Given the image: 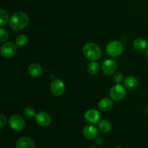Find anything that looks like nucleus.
<instances>
[{"instance_id":"nucleus-1","label":"nucleus","mask_w":148,"mask_h":148,"mask_svg":"<svg viewBox=\"0 0 148 148\" xmlns=\"http://www.w3.org/2000/svg\"><path fill=\"white\" fill-rule=\"evenodd\" d=\"M29 23V17L23 11L15 12L10 19V26L14 31H20L27 27Z\"/></svg>"},{"instance_id":"nucleus-2","label":"nucleus","mask_w":148,"mask_h":148,"mask_svg":"<svg viewBox=\"0 0 148 148\" xmlns=\"http://www.w3.org/2000/svg\"><path fill=\"white\" fill-rule=\"evenodd\" d=\"M82 51L85 56L92 61H95L100 59L102 55V52L100 46L92 42L85 44L84 45Z\"/></svg>"},{"instance_id":"nucleus-3","label":"nucleus","mask_w":148,"mask_h":148,"mask_svg":"<svg viewBox=\"0 0 148 148\" xmlns=\"http://www.w3.org/2000/svg\"><path fill=\"white\" fill-rule=\"evenodd\" d=\"M122 44L119 41H111L108 44L106 45V50L107 54L111 57H117L119 56L123 52Z\"/></svg>"},{"instance_id":"nucleus-4","label":"nucleus","mask_w":148,"mask_h":148,"mask_svg":"<svg viewBox=\"0 0 148 148\" xmlns=\"http://www.w3.org/2000/svg\"><path fill=\"white\" fill-rule=\"evenodd\" d=\"M9 124L10 128L15 131H20L23 130L25 126V120L20 115L14 114L10 118Z\"/></svg>"},{"instance_id":"nucleus-5","label":"nucleus","mask_w":148,"mask_h":148,"mask_svg":"<svg viewBox=\"0 0 148 148\" xmlns=\"http://www.w3.org/2000/svg\"><path fill=\"white\" fill-rule=\"evenodd\" d=\"M109 95L112 100L115 101H120L126 96V89L121 84H116L111 87L109 91Z\"/></svg>"},{"instance_id":"nucleus-6","label":"nucleus","mask_w":148,"mask_h":148,"mask_svg":"<svg viewBox=\"0 0 148 148\" xmlns=\"http://www.w3.org/2000/svg\"><path fill=\"white\" fill-rule=\"evenodd\" d=\"M17 52V45L12 42H6L1 47V55L5 58L14 56Z\"/></svg>"},{"instance_id":"nucleus-7","label":"nucleus","mask_w":148,"mask_h":148,"mask_svg":"<svg viewBox=\"0 0 148 148\" xmlns=\"http://www.w3.org/2000/svg\"><path fill=\"white\" fill-rule=\"evenodd\" d=\"M65 91V84L62 79L56 78L51 84V91L55 96L62 95Z\"/></svg>"},{"instance_id":"nucleus-8","label":"nucleus","mask_w":148,"mask_h":148,"mask_svg":"<svg viewBox=\"0 0 148 148\" xmlns=\"http://www.w3.org/2000/svg\"><path fill=\"white\" fill-rule=\"evenodd\" d=\"M102 71L106 75H111L116 73L117 69V64L114 59H106L102 64Z\"/></svg>"},{"instance_id":"nucleus-9","label":"nucleus","mask_w":148,"mask_h":148,"mask_svg":"<svg viewBox=\"0 0 148 148\" xmlns=\"http://www.w3.org/2000/svg\"><path fill=\"white\" fill-rule=\"evenodd\" d=\"M15 148H36V142L29 136H23L17 139Z\"/></svg>"},{"instance_id":"nucleus-10","label":"nucleus","mask_w":148,"mask_h":148,"mask_svg":"<svg viewBox=\"0 0 148 148\" xmlns=\"http://www.w3.org/2000/svg\"><path fill=\"white\" fill-rule=\"evenodd\" d=\"M36 121L40 126L47 127L51 123V118L46 112H39L36 115Z\"/></svg>"},{"instance_id":"nucleus-11","label":"nucleus","mask_w":148,"mask_h":148,"mask_svg":"<svg viewBox=\"0 0 148 148\" xmlns=\"http://www.w3.org/2000/svg\"><path fill=\"white\" fill-rule=\"evenodd\" d=\"M82 133L86 139H96L98 135V130L95 126H92V125H88L83 128Z\"/></svg>"},{"instance_id":"nucleus-12","label":"nucleus","mask_w":148,"mask_h":148,"mask_svg":"<svg viewBox=\"0 0 148 148\" xmlns=\"http://www.w3.org/2000/svg\"><path fill=\"white\" fill-rule=\"evenodd\" d=\"M84 116H85V120L92 123H98V120L101 118V114L99 112L94 109H90L85 112Z\"/></svg>"},{"instance_id":"nucleus-13","label":"nucleus","mask_w":148,"mask_h":148,"mask_svg":"<svg viewBox=\"0 0 148 148\" xmlns=\"http://www.w3.org/2000/svg\"><path fill=\"white\" fill-rule=\"evenodd\" d=\"M27 72L31 76L38 77L40 76L43 72V68L39 64L33 63L29 65L27 68Z\"/></svg>"},{"instance_id":"nucleus-14","label":"nucleus","mask_w":148,"mask_h":148,"mask_svg":"<svg viewBox=\"0 0 148 148\" xmlns=\"http://www.w3.org/2000/svg\"><path fill=\"white\" fill-rule=\"evenodd\" d=\"M98 107L103 112L109 111L113 107V102L108 98H103L98 102Z\"/></svg>"},{"instance_id":"nucleus-15","label":"nucleus","mask_w":148,"mask_h":148,"mask_svg":"<svg viewBox=\"0 0 148 148\" xmlns=\"http://www.w3.org/2000/svg\"><path fill=\"white\" fill-rule=\"evenodd\" d=\"M133 46L137 51H143L147 48V41L143 38H138L134 41Z\"/></svg>"},{"instance_id":"nucleus-16","label":"nucleus","mask_w":148,"mask_h":148,"mask_svg":"<svg viewBox=\"0 0 148 148\" xmlns=\"http://www.w3.org/2000/svg\"><path fill=\"white\" fill-rule=\"evenodd\" d=\"M124 84L127 89H134L137 86L138 84V81L136 77L133 76V75H130L124 79Z\"/></svg>"},{"instance_id":"nucleus-17","label":"nucleus","mask_w":148,"mask_h":148,"mask_svg":"<svg viewBox=\"0 0 148 148\" xmlns=\"http://www.w3.org/2000/svg\"><path fill=\"white\" fill-rule=\"evenodd\" d=\"M98 128L103 133H108L111 130L112 126H111V123L108 120L104 119V120H100L98 123Z\"/></svg>"},{"instance_id":"nucleus-18","label":"nucleus","mask_w":148,"mask_h":148,"mask_svg":"<svg viewBox=\"0 0 148 148\" xmlns=\"http://www.w3.org/2000/svg\"><path fill=\"white\" fill-rule=\"evenodd\" d=\"M87 70H88V72L90 74H91V75H95L99 71V65L95 61H92V62H89L88 64Z\"/></svg>"},{"instance_id":"nucleus-19","label":"nucleus","mask_w":148,"mask_h":148,"mask_svg":"<svg viewBox=\"0 0 148 148\" xmlns=\"http://www.w3.org/2000/svg\"><path fill=\"white\" fill-rule=\"evenodd\" d=\"M28 42V39L27 36L25 34H20L16 37L15 44L18 46H25Z\"/></svg>"},{"instance_id":"nucleus-20","label":"nucleus","mask_w":148,"mask_h":148,"mask_svg":"<svg viewBox=\"0 0 148 148\" xmlns=\"http://www.w3.org/2000/svg\"><path fill=\"white\" fill-rule=\"evenodd\" d=\"M0 26H3L5 24H7V23L9 20V15L7 11H5L4 10L1 9L0 10Z\"/></svg>"},{"instance_id":"nucleus-21","label":"nucleus","mask_w":148,"mask_h":148,"mask_svg":"<svg viewBox=\"0 0 148 148\" xmlns=\"http://www.w3.org/2000/svg\"><path fill=\"white\" fill-rule=\"evenodd\" d=\"M24 114L25 115L27 116V118H33L36 117V113L34 109L31 107H26L24 110Z\"/></svg>"},{"instance_id":"nucleus-22","label":"nucleus","mask_w":148,"mask_h":148,"mask_svg":"<svg viewBox=\"0 0 148 148\" xmlns=\"http://www.w3.org/2000/svg\"><path fill=\"white\" fill-rule=\"evenodd\" d=\"M8 39V33L6 30L1 28L0 29V42H4Z\"/></svg>"},{"instance_id":"nucleus-23","label":"nucleus","mask_w":148,"mask_h":148,"mask_svg":"<svg viewBox=\"0 0 148 148\" xmlns=\"http://www.w3.org/2000/svg\"><path fill=\"white\" fill-rule=\"evenodd\" d=\"M113 78H114V81L115 83H116L117 84H119L121 81H123V75L120 72H116L114 74V76H113Z\"/></svg>"},{"instance_id":"nucleus-24","label":"nucleus","mask_w":148,"mask_h":148,"mask_svg":"<svg viewBox=\"0 0 148 148\" xmlns=\"http://www.w3.org/2000/svg\"><path fill=\"white\" fill-rule=\"evenodd\" d=\"M6 123H7L6 116L4 115H1V116H0V126H1V127H3L6 124Z\"/></svg>"},{"instance_id":"nucleus-25","label":"nucleus","mask_w":148,"mask_h":148,"mask_svg":"<svg viewBox=\"0 0 148 148\" xmlns=\"http://www.w3.org/2000/svg\"><path fill=\"white\" fill-rule=\"evenodd\" d=\"M95 143L98 145H101L103 143V139L101 137H97L96 139H95Z\"/></svg>"},{"instance_id":"nucleus-26","label":"nucleus","mask_w":148,"mask_h":148,"mask_svg":"<svg viewBox=\"0 0 148 148\" xmlns=\"http://www.w3.org/2000/svg\"><path fill=\"white\" fill-rule=\"evenodd\" d=\"M147 58H148V49H147Z\"/></svg>"},{"instance_id":"nucleus-27","label":"nucleus","mask_w":148,"mask_h":148,"mask_svg":"<svg viewBox=\"0 0 148 148\" xmlns=\"http://www.w3.org/2000/svg\"><path fill=\"white\" fill-rule=\"evenodd\" d=\"M89 148H96V147H89Z\"/></svg>"},{"instance_id":"nucleus-28","label":"nucleus","mask_w":148,"mask_h":148,"mask_svg":"<svg viewBox=\"0 0 148 148\" xmlns=\"http://www.w3.org/2000/svg\"><path fill=\"white\" fill-rule=\"evenodd\" d=\"M147 112L148 113V106H147Z\"/></svg>"},{"instance_id":"nucleus-29","label":"nucleus","mask_w":148,"mask_h":148,"mask_svg":"<svg viewBox=\"0 0 148 148\" xmlns=\"http://www.w3.org/2000/svg\"><path fill=\"white\" fill-rule=\"evenodd\" d=\"M115 148H121V147H115Z\"/></svg>"}]
</instances>
